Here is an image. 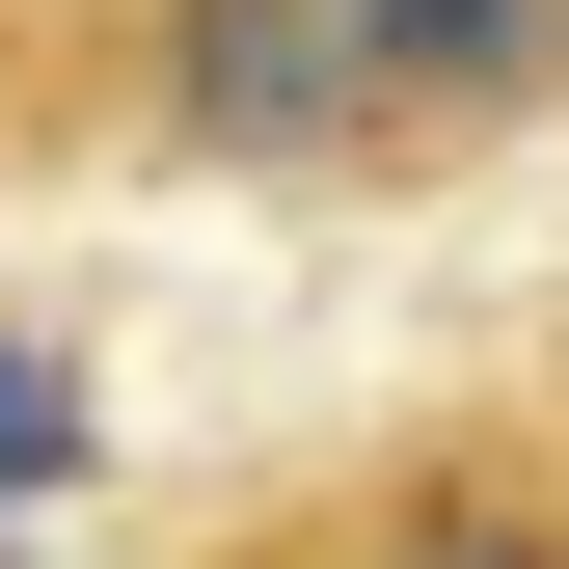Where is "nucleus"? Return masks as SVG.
<instances>
[{
    "instance_id": "obj_1",
    "label": "nucleus",
    "mask_w": 569,
    "mask_h": 569,
    "mask_svg": "<svg viewBox=\"0 0 569 569\" xmlns=\"http://www.w3.org/2000/svg\"><path fill=\"white\" fill-rule=\"evenodd\" d=\"M326 82H352V163H435V136H516L569 109V0H326Z\"/></svg>"
},
{
    "instance_id": "obj_2",
    "label": "nucleus",
    "mask_w": 569,
    "mask_h": 569,
    "mask_svg": "<svg viewBox=\"0 0 569 569\" xmlns=\"http://www.w3.org/2000/svg\"><path fill=\"white\" fill-rule=\"evenodd\" d=\"M163 109H190V163H352L326 0H163Z\"/></svg>"
},
{
    "instance_id": "obj_3",
    "label": "nucleus",
    "mask_w": 569,
    "mask_h": 569,
    "mask_svg": "<svg viewBox=\"0 0 569 569\" xmlns=\"http://www.w3.org/2000/svg\"><path fill=\"white\" fill-rule=\"evenodd\" d=\"M82 461V380H54V352H0V488H54Z\"/></svg>"
}]
</instances>
